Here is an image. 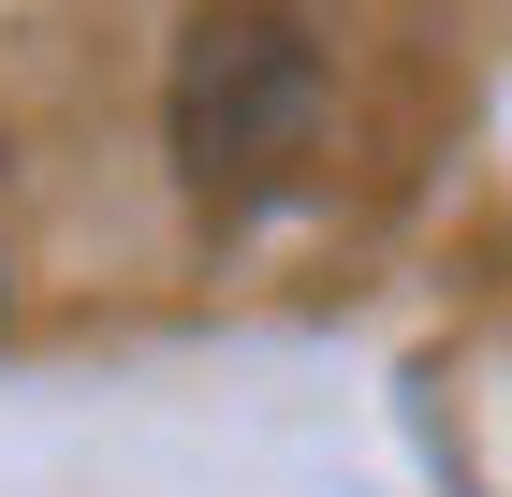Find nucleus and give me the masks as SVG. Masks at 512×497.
<instances>
[{"label":"nucleus","instance_id":"nucleus-1","mask_svg":"<svg viewBox=\"0 0 512 497\" xmlns=\"http://www.w3.org/2000/svg\"><path fill=\"white\" fill-rule=\"evenodd\" d=\"M322 132V44L293 0H205L176 44V161L205 191H249Z\"/></svg>","mask_w":512,"mask_h":497}]
</instances>
